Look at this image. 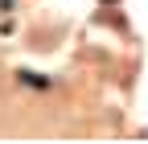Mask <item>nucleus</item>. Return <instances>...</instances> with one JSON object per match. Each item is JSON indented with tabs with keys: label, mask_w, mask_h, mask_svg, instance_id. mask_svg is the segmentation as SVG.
<instances>
[{
	"label": "nucleus",
	"mask_w": 148,
	"mask_h": 144,
	"mask_svg": "<svg viewBox=\"0 0 148 144\" xmlns=\"http://www.w3.org/2000/svg\"><path fill=\"white\" fill-rule=\"evenodd\" d=\"M21 82H29V86H45V78H41V74H29V70L21 74Z\"/></svg>",
	"instance_id": "1"
},
{
	"label": "nucleus",
	"mask_w": 148,
	"mask_h": 144,
	"mask_svg": "<svg viewBox=\"0 0 148 144\" xmlns=\"http://www.w3.org/2000/svg\"><path fill=\"white\" fill-rule=\"evenodd\" d=\"M107 4H115V0H107Z\"/></svg>",
	"instance_id": "2"
}]
</instances>
